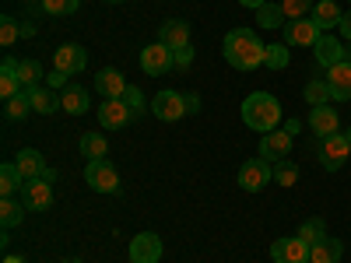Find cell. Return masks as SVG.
<instances>
[{
  "label": "cell",
  "instance_id": "obj_1",
  "mask_svg": "<svg viewBox=\"0 0 351 263\" xmlns=\"http://www.w3.org/2000/svg\"><path fill=\"white\" fill-rule=\"evenodd\" d=\"M263 49H267V46L256 39L253 28H232V32L225 36V42H221L225 60L236 67V71H256V67H263Z\"/></svg>",
  "mask_w": 351,
  "mask_h": 263
},
{
  "label": "cell",
  "instance_id": "obj_2",
  "mask_svg": "<svg viewBox=\"0 0 351 263\" xmlns=\"http://www.w3.org/2000/svg\"><path fill=\"white\" fill-rule=\"evenodd\" d=\"M239 116H243V123H246L250 130H256V134H274L285 112H281V102H278L274 95L253 92V95H246Z\"/></svg>",
  "mask_w": 351,
  "mask_h": 263
},
{
  "label": "cell",
  "instance_id": "obj_3",
  "mask_svg": "<svg viewBox=\"0 0 351 263\" xmlns=\"http://www.w3.org/2000/svg\"><path fill=\"white\" fill-rule=\"evenodd\" d=\"M84 183L92 186L95 193H120V172L112 168V162H106V158H99V162H88V168H84Z\"/></svg>",
  "mask_w": 351,
  "mask_h": 263
},
{
  "label": "cell",
  "instance_id": "obj_4",
  "mask_svg": "<svg viewBox=\"0 0 351 263\" xmlns=\"http://www.w3.org/2000/svg\"><path fill=\"white\" fill-rule=\"evenodd\" d=\"M152 112L158 116L162 123H176L186 116V95L172 92V88H162V92L152 99Z\"/></svg>",
  "mask_w": 351,
  "mask_h": 263
},
{
  "label": "cell",
  "instance_id": "obj_5",
  "mask_svg": "<svg viewBox=\"0 0 351 263\" xmlns=\"http://www.w3.org/2000/svg\"><path fill=\"white\" fill-rule=\"evenodd\" d=\"M271 179H274V165H271V162H263L260 155L250 158V162L239 168V186H243L246 193H260Z\"/></svg>",
  "mask_w": 351,
  "mask_h": 263
},
{
  "label": "cell",
  "instance_id": "obj_6",
  "mask_svg": "<svg viewBox=\"0 0 351 263\" xmlns=\"http://www.w3.org/2000/svg\"><path fill=\"white\" fill-rule=\"evenodd\" d=\"M351 148H348V140L344 134H330V137H319V165H324L327 172H337L344 168Z\"/></svg>",
  "mask_w": 351,
  "mask_h": 263
},
{
  "label": "cell",
  "instance_id": "obj_7",
  "mask_svg": "<svg viewBox=\"0 0 351 263\" xmlns=\"http://www.w3.org/2000/svg\"><path fill=\"white\" fill-rule=\"evenodd\" d=\"M141 67H144V74L162 77V74H169V71L176 67V56H172L169 46L152 42V46H144V49H141Z\"/></svg>",
  "mask_w": 351,
  "mask_h": 263
},
{
  "label": "cell",
  "instance_id": "obj_8",
  "mask_svg": "<svg viewBox=\"0 0 351 263\" xmlns=\"http://www.w3.org/2000/svg\"><path fill=\"white\" fill-rule=\"evenodd\" d=\"M291 144H295V134H288L285 127L281 130H274V134H263L260 137V158L263 162H285L288 158V151H291Z\"/></svg>",
  "mask_w": 351,
  "mask_h": 263
},
{
  "label": "cell",
  "instance_id": "obj_9",
  "mask_svg": "<svg viewBox=\"0 0 351 263\" xmlns=\"http://www.w3.org/2000/svg\"><path fill=\"white\" fill-rule=\"evenodd\" d=\"M130 263H158L162 260V239L155 231H141V236L130 239Z\"/></svg>",
  "mask_w": 351,
  "mask_h": 263
},
{
  "label": "cell",
  "instance_id": "obj_10",
  "mask_svg": "<svg viewBox=\"0 0 351 263\" xmlns=\"http://www.w3.org/2000/svg\"><path fill=\"white\" fill-rule=\"evenodd\" d=\"M53 67L60 71V74H67V77H77V74L88 67V53H84L81 46L67 42V46H60V49L53 53Z\"/></svg>",
  "mask_w": 351,
  "mask_h": 263
},
{
  "label": "cell",
  "instance_id": "obj_11",
  "mask_svg": "<svg viewBox=\"0 0 351 263\" xmlns=\"http://www.w3.org/2000/svg\"><path fill=\"white\" fill-rule=\"evenodd\" d=\"M271 260H274V263H309V246H306L299 236L278 239V242L271 246Z\"/></svg>",
  "mask_w": 351,
  "mask_h": 263
},
{
  "label": "cell",
  "instance_id": "obj_12",
  "mask_svg": "<svg viewBox=\"0 0 351 263\" xmlns=\"http://www.w3.org/2000/svg\"><path fill=\"white\" fill-rule=\"evenodd\" d=\"M319 36H324V32L316 28L313 18H295V21L285 25V42L288 46H316Z\"/></svg>",
  "mask_w": 351,
  "mask_h": 263
},
{
  "label": "cell",
  "instance_id": "obj_13",
  "mask_svg": "<svg viewBox=\"0 0 351 263\" xmlns=\"http://www.w3.org/2000/svg\"><path fill=\"white\" fill-rule=\"evenodd\" d=\"M130 109H127V102L123 99H102V105H99V123L106 127V130H123L127 123H130Z\"/></svg>",
  "mask_w": 351,
  "mask_h": 263
},
{
  "label": "cell",
  "instance_id": "obj_14",
  "mask_svg": "<svg viewBox=\"0 0 351 263\" xmlns=\"http://www.w3.org/2000/svg\"><path fill=\"white\" fill-rule=\"evenodd\" d=\"M21 203L28 211H46L53 203V183L49 179H32L21 186Z\"/></svg>",
  "mask_w": 351,
  "mask_h": 263
},
{
  "label": "cell",
  "instance_id": "obj_15",
  "mask_svg": "<svg viewBox=\"0 0 351 263\" xmlns=\"http://www.w3.org/2000/svg\"><path fill=\"white\" fill-rule=\"evenodd\" d=\"M309 130L316 137H330V134H341V116L334 105H313L309 112Z\"/></svg>",
  "mask_w": 351,
  "mask_h": 263
},
{
  "label": "cell",
  "instance_id": "obj_16",
  "mask_svg": "<svg viewBox=\"0 0 351 263\" xmlns=\"http://www.w3.org/2000/svg\"><path fill=\"white\" fill-rule=\"evenodd\" d=\"M313 53H316V64L330 71V67H337V64L344 60V56H348V46H341V42H337V39H334L330 32H324V36L316 39Z\"/></svg>",
  "mask_w": 351,
  "mask_h": 263
},
{
  "label": "cell",
  "instance_id": "obj_17",
  "mask_svg": "<svg viewBox=\"0 0 351 263\" xmlns=\"http://www.w3.org/2000/svg\"><path fill=\"white\" fill-rule=\"evenodd\" d=\"M158 42L169 46V49H183V46H190V25H186L183 18H169V21H162V28H158Z\"/></svg>",
  "mask_w": 351,
  "mask_h": 263
},
{
  "label": "cell",
  "instance_id": "obj_18",
  "mask_svg": "<svg viewBox=\"0 0 351 263\" xmlns=\"http://www.w3.org/2000/svg\"><path fill=\"white\" fill-rule=\"evenodd\" d=\"M14 165H18V172H21V179L25 183H32V179H43L46 175V158L36 151V148H21L18 151V158H14Z\"/></svg>",
  "mask_w": 351,
  "mask_h": 263
},
{
  "label": "cell",
  "instance_id": "obj_19",
  "mask_svg": "<svg viewBox=\"0 0 351 263\" xmlns=\"http://www.w3.org/2000/svg\"><path fill=\"white\" fill-rule=\"evenodd\" d=\"M327 84H330L334 102H351V60H341L337 67H330Z\"/></svg>",
  "mask_w": 351,
  "mask_h": 263
},
{
  "label": "cell",
  "instance_id": "obj_20",
  "mask_svg": "<svg viewBox=\"0 0 351 263\" xmlns=\"http://www.w3.org/2000/svg\"><path fill=\"white\" fill-rule=\"evenodd\" d=\"M95 92H99L102 99H123L127 81H123V74L116 71V67H102V71L95 74Z\"/></svg>",
  "mask_w": 351,
  "mask_h": 263
},
{
  "label": "cell",
  "instance_id": "obj_21",
  "mask_svg": "<svg viewBox=\"0 0 351 263\" xmlns=\"http://www.w3.org/2000/svg\"><path fill=\"white\" fill-rule=\"evenodd\" d=\"M309 18L316 21L319 32H330V28H341L344 11L334 4V0H316V8H313V14H309Z\"/></svg>",
  "mask_w": 351,
  "mask_h": 263
},
{
  "label": "cell",
  "instance_id": "obj_22",
  "mask_svg": "<svg viewBox=\"0 0 351 263\" xmlns=\"http://www.w3.org/2000/svg\"><path fill=\"white\" fill-rule=\"evenodd\" d=\"M25 92V84H21V77H18V60L14 56H4V67H0V99H14V95H21Z\"/></svg>",
  "mask_w": 351,
  "mask_h": 263
},
{
  "label": "cell",
  "instance_id": "obj_23",
  "mask_svg": "<svg viewBox=\"0 0 351 263\" xmlns=\"http://www.w3.org/2000/svg\"><path fill=\"white\" fill-rule=\"evenodd\" d=\"M28 102H32V109H36V112H43V116H53L56 109H60V95H56L49 84L28 88Z\"/></svg>",
  "mask_w": 351,
  "mask_h": 263
},
{
  "label": "cell",
  "instance_id": "obj_24",
  "mask_svg": "<svg viewBox=\"0 0 351 263\" xmlns=\"http://www.w3.org/2000/svg\"><path fill=\"white\" fill-rule=\"evenodd\" d=\"M77 151H81L84 162H99V158L109 155V140H106V134H84L77 140Z\"/></svg>",
  "mask_w": 351,
  "mask_h": 263
},
{
  "label": "cell",
  "instance_id": "obj_25",
  "mask_svg": "<svg viewBox=\"0 0 351 263\" xmlns=\"http://www.w3.org/2000/svg\"><path fill=\"white\" fill-rule=\"evenodd\" d=\"M341 256H344V246H341V239H324V242H316V246H309V263H341Z\"/></svg>",
  "mask_w": 351,
  "mask_h": 263
},
{
  "label": "cell",
  "instance_id": "obj_26",
  "mask_svg": "<svg viewBox=\"0 0 351 263\" xmlns=\"http://www.w3.org/2000/svg\"><path fill=\"white\" fill-rule=\"evenodd\" d=\"M60 109H64V112H71V116L88 112V92H84L81 84H67L64 92H60Z\"/></svg>",
  "mask_w": 351,
  "mask_h": 263
},
{
  "label": "cell",
  "instance_id": "obj_27",
  "mask_svg": "<svg viewBox=\"0 0 351 263\" xmlns=\"http://www.w3.org/2000/svg\"><path fill=\"white\" fill-rule=\"evenodd\" d=\"M25 203L21 200H14V197H4L0 200V225H4V231H11L14 225H21L25 221Z\"/></svg>",
  "mask_w": 351,
  "mask_h": 263
},
{
  "label": "cell",
  "instance_id": "obj_28",
  "mask_svg": "<svg viewBox=\"0 0 351 263\" xmlns=\"http://www.w3.org/2000/svg\"><path fill=\"white\" fill-rule=\"evenodd\" d=\"M21 186H25V179H21L18 165L14 162L0 165V197H14V193H21Z\"/></svg>",
  "mask_w": 351,
  "mask_h": 263
},
{
  "label": "cell",
  "instance_id": "obj_29",
  "mask_svg": "<svg viewBox=\"0 0 351 263\" xmlns=\"http://www.w3.org/2000/svg\"><path fill=\"white\" fill-rule=\"evenodd\" d=\"M291 46L288 42H271L267 49H263V67H271V71H285L291 64Z\"/></svg>",
  "mask_w": 351,
  "mask_h": 263
},
{
  "label": "cell",
  "instance_id": "obj_30",
  "mask_svg": "<svg viewBox=\"0 0 351 263\" xmlns=\"http://www.w3.org/2000/svg\"><path fill=\"white\" fill-rule=\"evenodd\" d=\"M306 102L309 105H330L334 102V95H330V84H327V77H313L309 84H306Z\"/></svg>",
  "mask_w": 351,
  "mask_h": 263
},
{
  "label": "cell",
  "instance_id": "obj_31",
  "mask_svg": "<svg viewBox=\"0 0 351 263\" xmlns=\"http://www.w3.org/2000/svg\"><path fill=\"white\" fill-rule=\"evenodd\" d=\"M256 25H260V28H285L288 18H285L281 4H271V0H267V4L256 11Z\"/></svg>",
  "mask_w": 351,
  "mask_h": 263
},
{
  "label": "cell",
  "instance_id": "obj_32",
  "mask_svg": "<svg viewBox=\"0 0 351 263\" xmlns=\"http://www.w3.org/2000/svg\"><path fill=\"white\" fill-rule=\"evenodd\" d=\"M299 239H302L306 246L324 242V239H327V225H324V218H309V221H302V225H299Z\"/></svg>",
  "mask_w": 351,
  "mask_h": 263
},
{
  "label": "cell",
  "instance_id": "obj_33",
  "mask_svg": "<svg viewBox=\"0 0 351 263\" xmlns=\"http://www.w3.org/2000/svg\"><path fill=\"white\" fill-rule=\"evenodd\" d=\"M28 112H36V109H32V102H28V92H21V95H14V99H8V102H4V120H11V123L25 120Z\"/></svg>",
  "mask_w": 351,
  "mask_h": 263
},
{
  "label": "cell",
  "instance_id": "obj_34",
  "mask_svg": "<svg viewBox=\"0 0 351 263\" xmlns=\"http://www.w3.org/2000/svg\"><path fill=\"white\" fill-rule=\"evenodd\" d=\"M18 77L25 84V92H28V88H39L43 84V64L39 60H21L18 64Z\"/></svg>",
  "mask_w": 351,
  "mask_h": 263
},
{
  "label": "cell",
  "instance_id": "obj_35",
  "mask_svg": "<svg viewBox=\"0 0 351 263\" xmlns=\"http://www.w3.org/2000/svg\"><path fill=\"white\" fill-rule=\"evenodd\" d=\"M316 8V0H281V11L288 21H295V18H309Z\"/></svg>",
  "mask_w": 351,
  "mask_h": 263
},
{
  "label": "cell",
  "instance_id": "obj_36",
  "mask_svg": "<svg viewBox=\"0 0 351 263\" xmlns=\"http://www.w3.org/2000/svg\"><path fill=\"white\" fill-rule=\"evenodd\" d=\"M274 183L278 186H295L299 183V165L295 162H274Z\"/></svg>",
  "mask_w": 351,
  "mask_h": 263
},
{
  "label": "cell",
  "instance_id": "obj_37",
  "mask_svg": "<svg viewBox=\"0 0 351 263\" xmlns=\"http://www.w3.org/2000/svg\"><path fill=\"white\" fill-rule=\"evenodd\" d=\"M77 8H81V0H43V11L56 18H71L77 14Z\"/></svg>",
  "mask_w": 351,
  "mask_h": 263
},
{
  "label": "cell",
  "instance_id": "obj_38",
  "mask_svg": "<svg viewBox=\"0 0 351 263\" xmlns=\"http://www.w3.org/2000/svg\"><path fill=\"white\" fill-rule=\"evenodd\" d=\"M18 36H21V25L11 14H4V18H0V46H14Z\"/></svg>",
  "mask_w": 351,
  "mask_h": 263
},
{
  "label": "cell",
  "instance_id": "obj_39",
  "mask_svg": "<svg viewBox=\"0 0 351 263\" xmlns=\"http://www.w3.org/2000/svg\"><path fill=\"white\" fill-rule=\"evenodd\" d=\"M123 102H127V109L134 112V120H137V116L144 112V92H141L137 84H127V92H123Z\"/></svg>",
  "mask_w": 351,
  "mask_h": 263
},
{
  "label": "cell",
  "instance_id": "obj_40",
  "mask_svg": "<svg viewBox=\"0 0 351 263\" xmlns=\"http://www.w3.org/2000/svg\"><path fill=\"white\" fill-rule=\"evenodd\" d=\"M172 56H176V67H190V64H193V49H190V46L172 49Z\"/></svg>",
  "mask_w": 351,
  "mask_h": 263
},
{
  "label": "cell",
  "instance_id": "obj_41",
  "mask_svg": "<svg viewBox=\"0 0 351 263\" xmlns=\"http://www.w3.org/2000/svg\"><path fill=\"white\" fill-rule=\"evenodd\" d=\"M71 81H67V74H60V71H53L49 74V88H67Z\"/></svg>",
  "mask_w": 351,
  "mask_h": 263
},
{
  "label": "cell",
  "instance_id": "obj_42",
  "mask_svg": "<svg viewBox=\"0 0 351 263\" xmlns=\"http://www.w3.org/2000/svg\"><path fill=\"white\" fill-rule=\"evenodd\" d=\"M341 36L351 39V14H344V21H341Z\"/></svg>",
  "mask_w": 351,
  "mask_h": 263
},
{
  "label": "cell",
  "instance_id": "obj_43",
  "mask_svg": "<svg viewBox=\"0 0 351 263\" xmlns=\"http://www.w3.org/2000/svg\"><path fill=\"white\" fill-rule=\"evenodd\" d=\"M239 4H243V8H253V11H260L263 4H267V0H239Z\"/></svg>",
  "mask_w": 351,
  "mask_h": 263
},
{
  "label": "cell",
  "instance_id": "obj_44",
  "mask_svg": "<svg viewBox=\"0 0 351 263\" xmlns=\"http://www.w3.org/2000/svg\"><path fill=\"white\" fill-rule=\"evenodd\" d=\"M200 105H197V95H186V112H197Z\"/></svg>",
  "mask_w": 351,
  "mask_h": 263
},
{
  "label": "cell",
  "instance_id": "obj_45",
  "mask_svg": "<svg viewBox=\"0 0 351 263\" xmlns=\"http://www.w3.org/2000/svg\"><path fill=\"white\" fill-rule=\"evenodd\" d=\"M344 140H348V148H351V127H348V130H344Z\"/></svg>",
  "mask_w": 351,
  "mask_h": 263
},
{
  "label": "cell",
  "instance_id": "obj_46",
  "mask_svg": "<svg viewBox=\"0 0 351 263\" xmlns=\"http://www.w3.org/2000/svg\"><path fill=\"white\" fill-rule=\"evenodd\" d=\"M109 4H123V0H109Z\"/></svg>",
  "mask_w": 351,
  "mask_h": 263
},
{
  "label": "cell",
  "instance_id": "obj_47",
  "mask_svg": "<svg viewBox=\"0 0 351 263\" xmlns=\"http://www.w3.org/2000/svg\"><path fill=\"white\" fill-rule=\"evenodd\" d=\"M67 263H74V260H67Z\"/></svg>",
  "mask_w": 351,
  "mask_h": 263
}]
</instances>
